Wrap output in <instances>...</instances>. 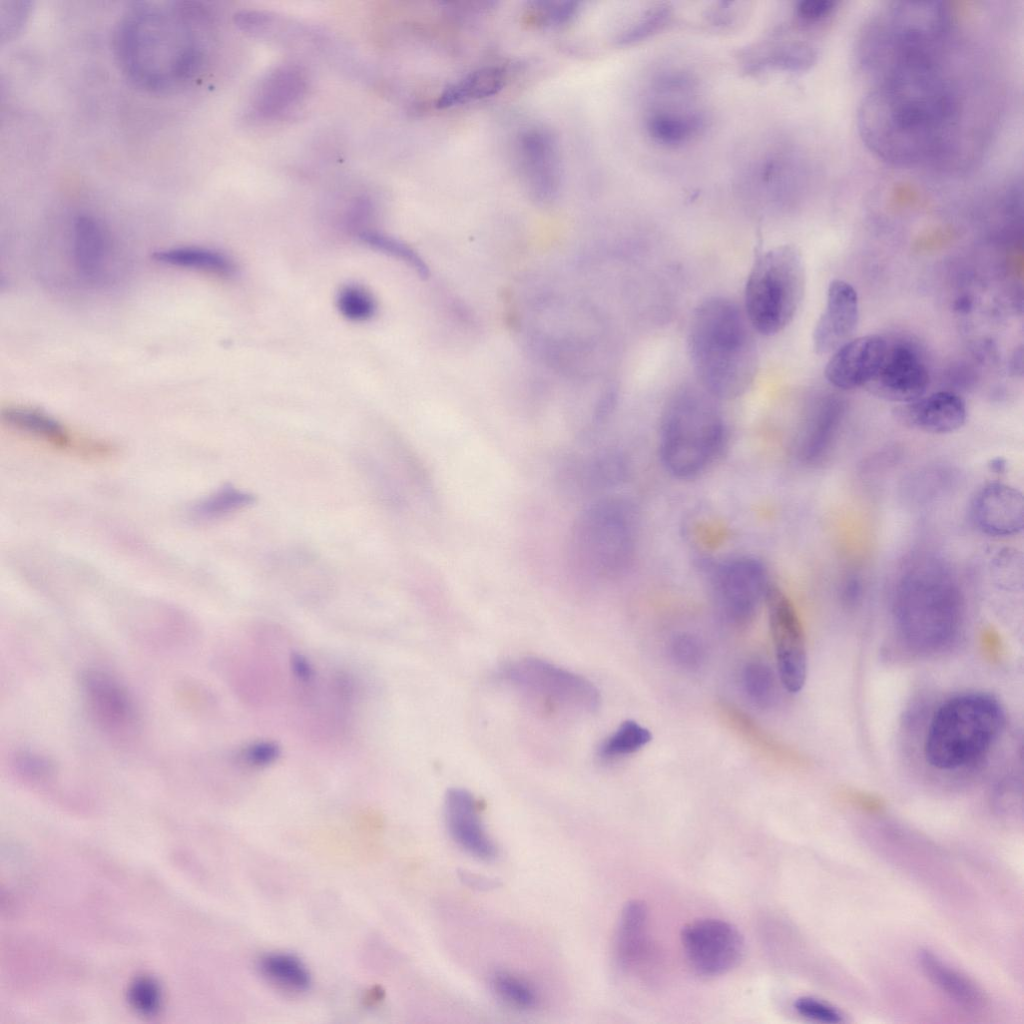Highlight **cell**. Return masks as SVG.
Segmentation results:
<instances>
[{
    "label": "cell",
    "mask_w": 1024,
    "mask_h": 1024,
    "mask_svg": "<svg viewBox=\"0 0 1024 1024\" xmlns=\"http://www.w3.org/2000/svg\"><path fill=\"white\" fill-rule=\"evenodd\" d=\"M652 739L650 731L634 720H626L599 747V756L613 760L633 754Z\"/></svg>",
    "instance_id": "836d02e7"
},
{
    "label": "cell",
    "mask_w": 1024,
    "mask_h": 1024,
    "mask_svg": "<svg viewBox=\"0 0 1024 1024\" xmlns=\"http://www.w3.org/2000/svg\"><path fill=\"white\" fill-rule=\"evenodd\" d=\"M816 52L808 44L792 43L773 51L763 65L774 66L785 70H805L815 61Z\"/></svg>",
    "instance_id": "60d3db41"
},
{
    "label": "cell",
    "mask_w": 1024,
    "mask_h": 1024,
    "mask_svg": "<svg viewBox=\"0 0 1024 1024\" xmlns=\"http://www.w3.org/2000/svg\"><path fill=\"white\" fill-rule=\"evenodd\" d=\"M258 968L269 983L290 993L304 992L310 985V974L306 966L289 954L265 955L260 959Z\"/></svg>",
    "instance_id": "4dcf8cb0"
},
{
    "label": "cell",
    "mask_w": 1024,
    "mask_h": 1024,
    "mask_svg": "<svg viewBox=\"0 0 1024 1024\" xmlns=\"http://www.w3.org/2000/svg\"><path fill=\"white\" fill-rule=\"evenodd\" d=\"M699 119L693 116L659 113L648 122L650 135L663 144H681L698 130Z\"/></svg>",
    "instance_id": "8d00e7d4"
},
{
    "label": "cell",
    "mask_w": 1024,
    "mask_h": 1024,
    "mask_svg": "<svg viewBox=\"0 0 1024 1024\" xmlns=\"http://www.w3.org/2000/svg\"><path fill=\"white\" fill-rule=\"evenodd\" d=\"M836 4L830 0H804L798 3L796 13L804 22L818 23L833 14Z\"/></svg>",
    "instance_id": "bcb514c9"
},
{
    "label": "cell",
    "mask_w": 1024,
    "mask_h": 1024,
    "mask_svg": "<svg viewBox=\"0 0 1024 1024\" xmlns=\"http://www.w3.org/2000/svg\"><path fill=\"white\" fill-rule=\"evenodd\" d=\"M944 63L899 70L873 82L858 111L866 147L899 167L958 165L968 153V109Z\"/></svg>",
    "instance_id": "6da1fadb"
},
{
    "label": "cell",
    "mask_w": 1024,
    "mask_h": 1024,
    "mask_svg": "<svg viewBox=\"0 0 1024 1024\" xmlns=\"http://www.w3.org/2000/svg\"><path fill=\"white\" fill-rule=\"evenodd\" d=\"M448 832L455 843L471 856L489 861L497 856L495 842L487 833L475 797L465 789L452 788L444 800Z\"/></svg>",
    "instance_id": "7402d4cb"
},
{
    "label": "cell",
    "mask_w": 1024,
    "mask_h": 1024,
    "mask_svg": "<svg viewBox=\"0 0 1024 1024\" xmlns=\"http://www.w3.org/2000/svg\"><path fill=\"white\" fill-rule=\"evenodd\" d=\"M520 170L532 199L553 201L561 184V164L556 137L541 127L523 132L517 143Z\"/></svg>",
    "instance_id": "e0dca14e"
},
{
    "label": "cell",
    "mask_w": 1024,
    "mask_h": 1024,
    "mask_svg": "<svg viewBox=\"0 0 1024 1024\" xmlns=\"http://www.w3.org/2000/svg\"><path fill=\"white\" fill-rule=\"evenodd\" d=\"M919 963L929 980L961 1007L976 1011L986 1005L987 999L983 990L933 952L921 950Z\"/></svg>",
    "instance_id": "484cf974"
},
{
    "label": "cell",
    "mask_w": 1024,
    "mask_h": 1024,
    "mask_svg": "<svg viewBox=\"0 0 1024 1024\" xmlns=\"http://www.w3.org/2000/svg\"><path fill=\"white\" fill-rule=\"evenodd\" d=\"M493 992L505 1003L521 1010L535 1009L539 994L526 980L506 971H497L490 978Z\"/></svg>",
    "instance_id": "e575fe53"
},
{
    "label": "cell",
    "mask_w": 1024,
    "mask_h": 1024,
    "mask_svg": "<svg viewBox=\"0 0 1024 1024\" xmlns=\"http://www.w3.org/2000/svg\"><path fill=\"white\" fill-rule=\"evenodd\" d=\"M929 382L928 369L917 348L905 341L888 340L881 364L863 388L883 400L905 404L925 395Z\"/></svg>",
    "instance_id": "2e32d148"
},
{
    "label": "cell",
    "mask_w": 1024,
    "mask_h": 1024,
    "mask_svg": "<svg viewBox=\"0 0 1024 1024\" xmlns=\"http://www.w3.org/2000/svg\"><path fill=\"white\" fill-rule=\"evenodd\" d=\"M647 921L648 911L642 901H629L622 909L614 943L616 960L622 968H630L640 960L646 946Z\"/></svg>",
    "instance_id": "83f0119b"
},
{
    "label": "cell",
    "mask_w": 1024,
    "mask_h": 1024,
    "mask_svg": "<svg viewBox=\"0 0 1024 1024\" xmlns=\"http://www.w3.org/2000/svg\"><path fill=\"white\" fill-rule=\"evenodd\" d=\"M670 655L678 667L687 671H695L704 664L706 650L698 637L689 633H682L672 639Z\"/></svg>",
    "instance_id": "ab89813d"
},
{
    "label": "cell",
    "mask_w": 1024,
    "mask_h": 1024,
    "mask_svg": "<svg viewBox=\"0 0 1024 1024\" xmlns=\"http://www.w3.org/2000/svg\"><path fill=\"white\" fill-rule=\"evenodd\" d=\"M887 345L888 340L877 334L848 340L831 354L824 369L825 378L843 390L864 387L881 364Z\"/></svg>",
    "instance_id": "ffe728a7"
},
{
    "label": "cell",
    "mask_w": 1024,
    "mask_h": 1024,
    "mask_svg": "<svg viewBox=\"0 0 1024 1024\" xmlns=\"http://www.w3.org/2000/svg\"><path fill=\"white\" fill-rule=\"evenodd\" d=\"M836 431V417L830 410L820 409L809 414L794 439L796 458L807 465L822 462L835 445Z\"/></svg>",
    "instance_id": "4316f807"
},
{
    "label": "cell",
    "mask_w": 1024,
    "mask_h": 1024,
    "mask_svg": "<svg viewBox=\"0 0 1024 1024\" xmlns=\"http://www.w3.org/2000/svg\"><path fill=\"white\" fill-rule=\"evenodd\" d=\"M254 501L253 494L225 485L197 503L192 509V516L199 521H212L241 511Z\"/></svg>",
    "instance_id": "d6a6232c"
},
{
    "label": "cell",
    "mask_w": 1024,
    "mask_h": 1024,
    "mask_svg": "<svg viewBox=\"0 0 1024 1024\" xmlns=\"http://www.w3.org/2000/svg\"><path fill=\"white\" fill-rule=\"evenodd\" d=\"M958 583L943 563L925 559L908 567L894 597L895 626L913 651H942L956 639L963 620Z\"/></svg>",
    "instance_id": "5b68a950"
},
{
    "label": "cell",
    "mask_w": 1024,
    "mask_h": 1024,
    "mask_svg": "<svg viewBox=\"0 0 1024 1024\" xmlns=\"http://www.w3.org/2000/svg\"><path fill=\"white\" fill-rule=\"evenodd\" d=\"M30 2L0 0V39L13 40L27 23L31 11Z\"/></svg>",
    "instance_id": "b9f144b4"
},
{
    "label": "cell",
    "mask_w": 1024,
    "mask_h": 1024,
    "mask_svg": "<svg viewBox=\"0 0 1024 1024\" xmlns=\"http://www.w3.org/2000/svg\"><path fill=\"white\" fill-rule=\"evenodd\" d=\"M669 11L666 8H655L649 11L642 19L628 30L624 31L616 39L619 45L631 44L661 29L668 21Z\"/></svg>",
    "instance_id": "7bdbcfd3"
},
{
    "label": "cell",
    "mask_w": 1024,
    "mask_h": 1024,
    "mask_svg": "<svg viewBox=\"0 0 1024 1024\" xmlns=\"http://www.w3.org/2000/svg\"><path fill=\"white\" fill-rule=\"evenodd\" d=\"M743 691L747 699L757 708L767 710L777 701L778 682L771 667L765 662H748L741 676Z\"/></svg>",
    "instance_id": "1f68e13d"
},
{
    "label": "cell",
    "mask_w": 1024,
    "mask_h": 1024,
    "mask_svg": "<svg viewBox=\"0 0 1024 1024\" xmlns=\"http://www.w3.org/2000/svg\"><path fill=\"white\" fill-rule=\"evenodd\" d=\"M726 434L718 399L700 385H682L669 397L662 412L661 462L676 478H694L719 456Z\"/></svg>",
    "instance_id": "8992f818"
},
{
    "label": "cell",
    "mask_w": 1024,
    "mask_h": 1024,
    "mask_svg": "<svg viewBox=\"0 0 1024 1024\" xmlns=\"http://www.w3.org/2000/svg\"><path fill=\"white\" fill-rule=\"evenodd\" d=\"M769 627L778 676L789 692L802 689L807 675L805 634L799 615L787 595L772 584L766 594Z\"/></svg>",
    "instance_id": "5bb4252c"
},
{
    "label": "cell",
    "mask_w": 1024,
    "mask_h": 1024,
    "mask_svg": "<svg viewBox=\"0 0 1024 1024\" xmlns=\"http://www.w3.org/2000/svg\"><path fill=\"white\" fill-rule=\"evenodd\" d=\"M458 875L464 885L476 890L488 891L499 887L501 884L496 878L486 877L467 870L459 871Z\"/></svg>",
    "instance_id": "681fc988"
},
{
    "label": "cell",
    "mask_w": 1024,
    "mask_h": 1024,
    "mask_svg": "<svg viewBox=\"0 0 1024 1024\" xmlns=\"http://www.w3.org/2000/svg\"><path fill=\"white\" fill-rule=\"evenodd\" d=\"M73 255L77 269L92 279L100 277L110 253V239L102 222L80 214L73 222Z\"/></svg>",
    "instance_id": "d4e9b609"
},
{
    "label": "cell",
    "mask_w": 1024,
    "mask_h": 1024,
    "mask_svg": "<svg viewBox=\"0 0 1024 1024\" xmlns=\"http://www.w3.org/2000/svg\"><path fill=\"white\" fill-rule=\"evenodd\" d=\"M981 650L987 660L990 662H998L1002 658L1003 654V643L1002 640L994 629H984L980 636Z\"/></svg>",
    "instance_id": "c3c4849f"
},
{
    "label": "cell",
    "mask_w": 1024,
    "mask_h": 1024,
    "mask_svg": "<svg viewBox=\"0 0 1024 1024\" xmlns=\"http://www.w3.org/2000/svg\"><path fill=\"white\" fill-rule=\"evenodd\" d=\"M279 754V747L274 742L256 741L244 746L236 759L247 768H262L275 762Z\"/></svg>",
    "instance_id": "ee69618b"
},
{
    "label": "cell",
    "mask_w": 1024,
    "mask_h": 1024,
    "mask_svg": "<svg viewBox=\"0 0 1024 1024\" xmlns=\"http://www.w3.org/2000/svg\"><path fill=\"white\" fill-rule=\"evenodd\" d=\"M794 1009L799 1015L822 1023L843 1021V1015L836 1008L812 997L805 996L796 999Z\"/></svg>",
    "instance_id": "f6af8a7d"
},
{
    "label": "cell",
    "mask_w": 1024,
    "mask_h": 1024,
    "mask_svg": "<svg viewBox=\"0 0 1024 1024\" xmlns=\"http://www.w3.org/2000/svg\"><path fill=\"white\" fill-rule=\"evenodd\" d=\"M1005 720L993 696L967 693L948 699L935 711L924 743L926 761L939 770L967 767L983 757Z\"/></svg>",
    "instance_id": "ba28073f"
},
{
    "label": "cell",
    "mask_w": 1024,
    "mask_h": 1024,
    "mask_svg": "<svg viewBox=\"0 0 1024 1024\" xmlns=\"http://www.w3.org/2000/svg\"><path fill=\"white\" fill-rule=\"evenodd\" d=\"M745 313L724 297L696 308L689 330V354L699 385L718 400L744 394L758 367L755 338Z\"/></svg>",
    "instance_id": "277c9868"
},
{
    "label": "cell",
    "mask_w": 1024,
    "mask_h": 1024,
    "mask_svg": "<svg viewBox=\"0 0 1024 1024\" xmlns=\"http://www.w3.org/2000/svg\"><path fill=\"white\" fill-rule=\"evenodd\" d=\"M636 545L633 508L622 499L604 497L592 501L577 516L569 534L568 557L577 574L609 580L629 568Z\"/></svg>",
    "instance_id": "52a82bcc"
},
{
    "label": "cell",
    "mask_w": 1024,
    "mask_h": 1024,
    "mask_svg": "<svg viewBox=\"0 0 1024 1024\" xmlns=\"http://www.w3.org/2000/svg\"><path fill=\"white\" fill-rule=\"evenodd\" d=\"M681 944L690 968L703 977L727 973L738 964L744 951L743 937L737 927L715 918H702L685 925Z\"/></svg>",
    "instance_id": "4fadbf2b"
},
{
    "label": "cell",
    "mask_w": 1024,
    "mask_h": 1024,
    "mask_svg": "<svg viewBox=\"0 0 1024 1024\" xmlns=\"http://www.w3.org/2000/svg\"><path fill=\"white\" fill-rule=\"evenodd\" d=\"M954 34V16L946 3L892 2L864 26L858 61L875 80L900 68L948 58Z\"/></svg>",
    "instance_id": "3957f363"
},
{
    "label": "cell",
    "mask_w": 1024,
    "mask_h": 1024,
    "mask_svg": "<svg viewBox=\"0 0 1024 1024\" xmlns=\"http://www.w3.org/2000/svg\"><path fill=\"white\" fill-rule=\"evenodd\" d=\"M506 72L499 66L476 69L448 85L439 95L436 106L450 108L496 95L505 85Z\"/></svg>",
    "instance_id": "f1b7e54d"
},
{
    "label": "cell",
    "mask_w": 1024,
    "mask_h": 1024,
    "mask_svg": "<svg viewBox=\"0 0 1024 1024\" xmlns=\"http://www.w3.org/2000/svg\"><path fill=\"white\" fill-rule=\"evenodd\" d=\"M361 465L382 501L395 508H407L429 496L428 476L407 444L391 439L365 444Z\"/></svg>",
    "instance_id": "8fae6325"
},
{
    "label": "cell",
    "mask_w": 1024,
    "mask_h": 1024,
    "mask_svg": "<svg viewBox=\"0 0 1024 1024\" xmlns=\"http://www.w3.org/2000/svg\"><path fill=\"white\" fill-rule=\"evenodd\" d=\"M895 413L904 425L931 434L957 431L967 419L964 399L951 391L934 392L900 404Z\"/></svg>",
    "instance_id": "603a6c76"
},
{
    "label": "cell",
    "mask_w": 1024,
    "mask_h": 1024,
    "mask_svg": "<svg viewBox=\"0 0 1024 1024\" xmlns=\"http://www.w3.org/2000/svg\"><path fill=\"white\" fill-rule=\"evenodd\" d=\"M1 419L17 433L80 458L105 459L117 452L113 443L74 432L53 417L33 408L8 406L2 409Z\"/></svg>",
    "instance_id": "9a60e30c"
},
{
    "label": "cell",
    "mask_w": 1024,
    "mask_h": 1024,
    "mask_svg": "<svg viewBox=\"0 0 1024 1024\" xmlns=\"http://www.w3.org/2000/svg\"><path fill=\"white\" fill-rule=\"evenodd\" d=\"M156 262L164 265L192 269L218 276H231L235 265L222 252L199 246H178L156 251Z\"/></svg>",
    "instance_id": "f546056e"
},
{
    "label": "cell",
    "mask_w": 1024,
    "mask_h": 1024,
    "mask_svg": "<svg viewBox=\"0 0 1024 1024\" xmlns=\"http://www.w3.org/2000/svg\"><path fill=\"white\" fill-rule=\"evenodd\" d=\"M359 239L368 246L405 262L422 279H427L430 270L423 258L404 242L378 231L363 229Z\"/></svg>",
    "instance_id": "d590c367"
},
{
    "label": "cell",
    "mask_w": 1024,
    "mask_h": 1024,
    "mask_svg": "<svg viewBox=\"0 0 1024 1024\" xmlns=\"http://www.w3.org/2000/svg\"><path fill=\"white\" fill-rule=\"evenodd\" d=\"M859 320V299L855 288L842 279L829 283L825 309L813 331V346L820 355L832 354L850 340Z\"/></svg>",
    "instance_id": "44dd1931"
},
{
    "label": "cell",
    "mask_w": 1024,
    "mask_h": 1024,
    "mask_svg": "<svg viewBox=\"0 0 1024 1024\" xmlns=\"http://www.w3.org/2000/svg\"><path fill=\"white\" fill-rule=\"evenodd\" d=\"M580 10L575 1H532L527 10L528 22L543 28H553L571 22Z\"/></svg>",
    "instance_id": "74e56055"
},
{
    "label": "cell",
    "mask_w": 1024,
    "mask_h": 1024,
    "mask_svg": "<svg viewBox=\"0 0 1024 1024\" xmlns=\"http://www.w3.org/2000/svg\"><path fill=\"white\" fill-rule=\"evenodd\" d=\"M806 287L802 254L782 245L760 254L745 286V315L753 330L774 335L786 328L800 308Z\"/></svg>",
    "instance_id": "9c48e42d"
},
{
    "label": "cell",
    "mask_w": 1024,
    "mask_h": 1024,
    "mask_svg": "<svg viewBox=\"0 0 1024 1024\" xmlns=\"http://www.w3.org/2000/svg\"><path fill=\"white\" fill-rule=\"evenodd\" d=\"M970 515L974 525L991 537L1019 534L1024 523V500L1020 490L1005 483H989L972 498Z\"/></svg>",
    "instance_id": "d6986e66"
},
{
    "label": "cell",
    "mask_w": 1024,
    "mask_h": 1024,
    "mask_svg": "<svg viewBox=\"0 0 1024 1024\" xmlns=\"http://www.w3.org/2000/svg\"><path fill=\"white\" fill-rule=\"evenodd\" d=\"M81 685L89 712L106 733L124 736L136 721L133 701L127 690L110 675L95 670L85 672Z\"/></svg>",
    "instance_id": "ac0fdd59"
},
{
    "label": "cell",
    "mask_w": 1024,
    "mask_h": 1024,
    "mask_svg": "<svg viewBox=\"0 0 1024 1024\" xmlns=\"http://www.w3.org/2000/svg\"><path fill=\"white\" fill-rule=\"evenodd\" d=\"M202 8L183 2L133 3L113 33V53L120 71L135 86L167 92L193 79L203 63L199 24Z\"/></svg>",
    "instance_id": "7a4b0ae2"
},
{
    "label": "cell",
    "mask_w": 1024,
    "mask_h": 1024,
    "mask_svg": "<svg viewBox=\"0 0 1024 1024\" xmlns=\"http://www.w3.org/2000/svg\"><path fill=\"white\" fill-rule=\"evenodd\" d=\"M307 78L301 67L284 64L266 73L256 85L251 107L261 118H275L291 110L304 97Z\"/></svg>",
    "instance_id": "cb8c5ba5"
},
{
    "label": "cell",
    "mask_w": 1024,
    "mask_h": 1024,
    "mask_svg": "<svg viewBox=\"0 0 1024 1024\" xmlns=\"http://www.w3.org/2000/svg\"><path fill=\"white\" fill-rule=\"evenodd\" d=\"M336 304L340 314L350 321H367L377 311V303L372 294L356 284L342 287L338 292Z\"/></svg>",
    "instance_id": "f35d334b"
},
{
    "label": "cell",
    "mask_w": 1024,
    "mask_h": 1024,
    "mask_svg": "<svg viewBox=\"0 0 1024 1024\" xmlns=\"http://www.w3.org/2000/svg\"><path fill=\"white\" fill-rule=\"evenodd\" d=\"M705 576L718 613L735 626L753 620L772 585L765 565L751 556L707 562Z\"/></svg>",
    "instance_id": "30bf717a"
},
{
    "label": "cell",
    "mask_w": 1024,
    "mask_h": 1024,
    "mask_svg": "<svg viewBox=\"0 0 1024 1024\" xmlns=\"http://www.w3.org/2000/svg\"><path fill=\"white\" fill-rule=\"evenodd\" d=\"M501 676L529 696L571 711L592 712L600 704L595 685L584 676L535 657H525L505 665Z\"/></svg>",
    "instance_id": "7c38bea8"
},
{
    "label": "cell",
    "mask_w": 1024,
    "mask_h": 1024,
    "mask_svg": "<svg viewBox=\"0 0 1024 1024\" xmlns=\"http://www.w3.org/2000/svg\"><path fill=\"white\" fill-rule=\"evenodd\" d=\"M132 1001L135 1006L143 1012H153L159 1002V994L156 985L149 980H140L135 983L132 989Z\"/></svg>",
    "instance_id": "7dc6e473"
}]
</instances>
